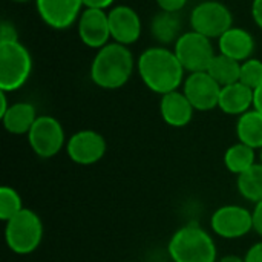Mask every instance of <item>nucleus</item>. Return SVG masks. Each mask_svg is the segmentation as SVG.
<instances>
[{
    "label": "nucleus",
    "instance_id": "1",
    "mask_svg": "<svg viewBox=\"0 0 262 262\" xmlns=\"http://www.w3.org/2000/svg\"><path fill=\"white\" fill-rule=\"evenodd\" d=\"M137 69L143 83L160 95L178 91L184 81V68L175 52L164 46L146 49L138 57Z\"/></svg>",
    "mask_w": 262,
    "mask_h": 262
},
{
    "label": "nucleus",
    "instance_id": "2",
    "mask_svg": "<svg viewBox=\"0 0 262 262\" xmlns=\"http://www.w3.org/2000/svg\"><path fill=\"white\" fill-rule=\"evenodd\" d=\"M134 66L135 60L130 49L112 41L98 49L94 57L91 64V80L101 89H120L132 77Z\"/></svg>",
    "mask_w": 262,
    "mask_h": 262
},
{
    "label": "nucleus",
    "instance_id": "3",
    "mask_svg": "<svg viewBox=\"0 0 262 262\" xmlns=\"http://www.w3.org/2000/svg\"><path fill=\"white\" fill-rule=\"evenodd\" d=\"M173 262H216V246L213 238L198 224L178 229L167 246Z\"/></svg>",
    "mask_w": 262,
    "mask_h": 262
},
{
    "label": "nucleus",
    "instance_id": "4",
    "mask_svg": "<svg viewBox=\"0 0 262 262\" xmlns=\"http://www.w3.org/2000/svg\"><path fill=\"white\" fill-rule=\"evenodd\" d=\"M43 239V223L40 216L31 210L23 209L14 218L6 221L5 241L8 249L15 255L34 253Z\"/></svg>",
    "mask_w": 262,
    "mask_h": 262
},
{
    "label": "nucleus",
    "instance_id": "5",
    "mask_svg": "<svg viewBox=\"0 0 262 262\" xmlns=\"http://www.w3.org/2000/svg\"><path fill=\"white\" fill-rule=\"evenodd\" d=\"M31 71V54L20 41L0 43V91L14 92L23 88Z\"/></svg>",
    "mask_w": 262,
    "mask_h": 262
},
{
    "label": "nucleus",
    "instance_id": "6",
    "mask_svg": "<svg viewBox=\"0 0 262 262\" xmlns=\"http://www.w3.org/2000/svg\"><path fill=\"white\" fill-rule=\"evenodd\" d=\"M175 55L187 72H207L215 58V49L209 37L189 31L184 32L175 43Z\"/></svg>",
    "mask_w": 262,
    "mask_h": 262
},
{
    "label": "nucleus",
    "instance_id": "7",
    "mask_svg": "<svg viewBox=\"0 0 262 262\" xmlns=\"http://www.w3.org/2000/svg\"><path fill=\"white\" fill-rule=\"evenodd\" d=\"M233 26V17L230 9L216 0H207L198 3L190 12V28L206 37L220 38L226 31Z\"/></svg>",
    "mask_w": 262,
    "mask_h": 262
},
{
    "label": "nucleus",
    "instance_id": "8",
    "mask_svg": "<svg viewBox=\"0 0 262 262\" xmlns=\"http://www.w3.org/2000/svg\"><path fill=\"white\" fill-rule=\"evenodd\" d=\"M28 141L37 157L52 158L64 146L63 126L51 115H40L28 134Z\"/></svg>",
    "mask_w": 262,
    "mask_h": 262
},
{
    "label": "nucleus",
    "instance_id": "9",
    "mask_svg": "<svg viewBox=\"0 0 262 262\" xmlns=\"http://www.w3.org/2000/svg\"><path fill=\"white\" fill-rule=\"evenodd\" d=\"M212 230L224 239H238L253 230V212L243 206H223L210 218Z\"/></svg>",
    "mask_w": 262,
    "mask_h": 262
},
{
    "label": "nucleus",
    "instance_id": "10",
    "mask_svg": "<svg viewBox=\"0 0 262 262\" xmlns=\"http://www.w3.org/2000/svg\"><path fill=\"white\" fill-rule=\"evenodd\" d=\"M66 154L75 164L92 166L104 157L106 140L95 130H78L68 140Z\"/></svg>",
    "mask_w": 262,
    "mask_h": 262
},
{
    "label": "nucleus",
    "instance_id": "11",
    "mask_svg": "<svg viewBox=\"0 0 262 262\" xmlns=\"http://www.w3.org/2000/svg\"><path fill=\"white\" fill-rule=\"evenodd\" d=\"M184 95L189 98L195 111H212L218 107L221 86L209 72H192L184 80Z\"/></svg>",
    "mask_w": 262,
    "mask_h": 262
},
{
    "label": "nucleus",
    "instance_id": "12",
    "mask_svg": "<svg viewBox=\"0 0 262 262\" xmlns=\"http://www.w3.org/2000/svg\"><path fill=\"white\" fill-rule=\"evenodd\" d=\"M40 18L52 29H68L81 15L83 0H35Z\"/></svg>",
    "mask_w": 262,
    "mask_h": 262
},
{
    "label": "nucleus",
    "instance_id": "13",
    "mask_svg": "<svg viewBox=\"0 0 262 262\" xmlns=\"http://www.w3.org/2000/svg\"><path fill=\"white\" fill-rule=\"evenodd\" d=\"M111 37L115 43L129 46L134 45L141 35V18L138 12L127 6L120 5L107 12Z\"/></svg>",
    "mask_w": 262,
    "mask_h": 262
},
{
    "label": "nucleus",
    "instance_id": "14",
    "mask_svg": "<svg viewBox=\"0 0 262 262\" xmlns=\"http://www.w3.org/2000/svg\"><path fill=\"white\" fill-rule=\"evenodd\" d=\"M78 37L89 48L101 49L106 46L111 38L107 12L86 8L78 18Z\"/></svg>",
    "mask_w": 262,
    "mask_h": 262
},
{
    "label": "nucleus",
    "instance_id": "15",
    "mask_svg": "<svg viewBox=\"0 0 262 262\" xmlns=\"http://www.w3.org/2000/svg\"><path fill=\"white\" fill-rule=\"evenodd\" d=\"M195 107L184 95V92L173 91L166 95H161L160 114L166 124L172 127H184L192 121Z\"/></svg>",
    "mask_w": 262,
    "mask_h": 262
},
{
    "label": "nucleus",
    "instance_id": "16",
    "mask_svg": "<svg viewBox=\"0 0 262 262\" xmlns=\"http://www.w3.org/2000/svg\"><path fill=\"white\" fill-rule=\"evenodd\" d=\"M220 52L243 63L249 58H252V54L255 51V38L253 35L243 29L232 26L229 31H226L220 38Z\"/></svg>",
    "mask_w": 262,
    "mask_h": 262
},
{
    "label": "nucleus",
    "instance_id": "17",
    "mask_svg": "<svg viewBox=\"0 0 262 262\" xmlns=\"http://www.w3.org/2000/svg\"><path fill=\"white\" fill-rule=\"evenodd\" d=\"M253 106V89L236 81L221 88L218 107L227 115H243Z\"/></svg>",
    "mask_w": 262,
    "mask_h": 262
},
{
    "label": "nucleus",
    "instance_id": "18",
    "mask_svg": "<svg viewBox=\"0 0 262 262\" xmlns=\"http://www.w3.org/2000/svg\"><path fill=\"white\" fill-rule=\"evenodd\" d=\"M37 111L31 103L20 101L9 106L6 114L2 117L3 127L12 135H28L37 120Z\"/></svg>",
    "mask_w": 262,
    "mask_h": 262
},
{
    "label": "nucleus",
    "instance_id": "19",
    "mask_svg": "<svg viewBox=\"0 0 262 262\" xmlns=\"http://www.w3.org/2000/svg\"><path fill=\"white\" fill-rule=\"evenodd\" d=\"M150 34L161 46L175 45L181 34V18L178 12L160 11L150 21Z\"/></svg>",
    "mask_w": 262,
    "mask_h": 262
},
{
    "label": "nucleus",
    "instance_id": "20",
    "mask_svg": "<svg viewBox=\"0 0 262 262\" xmlns=\"http://www.w3.org/2000/svg\"><path fill=\"white\" fill-rule=\"evenodd\" d=\"M236 135L239 143L252 149H262V114L252 109L243 114L236 123Z\"/></svg>",
    "mask_w": 262,
    "mask_h": 262
},
{
    "label": "nucleus",
    "instance_id": "21",
    "mask_svg": "<svg viewBox=\"0 0 262 262\" xmlns=\"http://www.w3.org/2000/svg\"><path fill=\"white\" fill-rule=\"evenodd\" d=\"M207 72L223 88V86L233 84V83L239 81L241 63L220 52V54L215 55V58L210 63Z\"/></svg>",
    "mask_w": 262,
    "mask_h": 262
},
{
    "label": "nucleus",
    "instance_id": "22",
    "mask_svg": "<svg viewBox=\"0 0 262 262\" xmlns=\"http://www.w3.org/2000/svg\"><path fill=\"white\" fill-rule=\"evenodd\" d=\"M224 164L229 172L235 175H241L256 164V152L247 144L236 143L226 150Z\"/></svg>",
    "mask_w": 262,
    "mask_h": 262
},
{
    "label": "nucleus",
    "instance_id": "23",
    "mask_svg": "<svg viewBox=\"0 0 262 262\" xmlns=\"http://www.w3.org/2000/svg\"><path fill=\"white\" fill-rule=\"evenodd\" d=\"M236 187L241 196L250 203H261L262 201V164L256 163L244 173L238 175Z\"/></svg>",
    "mask_w": 262,
    "mask_h": 262
},
{
    "label": "nucleus",
    "instance_id": "24",
    "mask_svg": "<svg viewBox=\"0 0 262 262\" xmlns=\"http://www.w3.org/2000/svg\"><path fill=\"white\" fill-rule=\"evenodd\" d=\"M23 209L25 207L18 192L12 187L3 186L0 189V220L6 223L17 213H20Z\"/></svg>",
    "mask_w": 262,
    "mask_h": 262
},
{
    "label": "nucleus",
    "instance_id": "25",
    "mask_svg": "<svg viewBox=\"0 0 262 262\" xmlns=\"http://www.w3.org/2000/svg\"><path fill=\"white\" fill-rule=\"evenodd\" d=\"M239 81L250 89H256L262 83V61L258 58H249L241 63Z\"/></svg>",
    "mask_w": 262,
    "mask_h": 262
},
{
    "label": "nucleus",
    "instance_id": "26",
    "mask_svg": "<svg viewBox=\"0 0 262 262\" xmlns=\"http://www.w3.org/2000/svg\"><path fill=\"white\" fill-rule=\"evenodd\" d=\"M9 41H18V32L14 23L3 20L0 26V43H9Z\"/></svg>",
    "mask_w": 262,
    "mask_h": 262
},
{
    "label": "nucleus",
    "instance_id": "27",
    "mask_svg": "<svg viewBox=\"0 0 262 262\" xmlns=\"http://www.w3.org/2000/svg\"><path fill=\"white\" fill-rule=\"evenodd\" d=\"M187 0H157V5L161 11L167 12H178L186 6Z\"/></svg>",
    "mask_w": 262,
    "mask_h": 262
},
{
    "label": "nucleus",
    "instance_id": "28",
    "mask_svg": "<svg viewBox=\"0 0 262 262\" xmlns=\"http://www.w3.org/2000/svg\"><path fill=\"white\" fill-rule=\"evenodd\" d=\"M244 262H262V241L253 244L247 250V253L244 256Z\"/></svg>",
    "mask_w": 262,
    "mask_h": 262
},
{
    "label": "nucleus",
    "instance_id": "29",
    "mask_svg": "<svg viewBox=\"0 0 262 262\" xmlns=\"http://www.w3.org/2000/svg\"><path fill=\"white\" fill-rule=\"evenodd\" d=\"M253 230L262 238V201L256 204L253 210Z\"/></svg>",
    "mask_w": 262,
    "mask_h": 262
},
{
    "label": "nucleus",
    "instance_id": "30",
    "mask_svg": "<svg viewBox=\"0 0 262 262\" xmlns=\"http://www.w3.org/2000/svg\"><path fill=\"white\" fill-rule=\"evenodd\" d=\"M115 0H83L84 8H91V9H103L106 11Z\"/></svg>",
    "mask_w": 262,
    "mask_h": 262
},
{
    "label": "nucleus",
    "instance_id": "31",
    "mask_svg": "<svg viewBox=\"0 0 262 262\" xmlns=\"http://www.w3.org/2000/svg\"><path fill=\"white\" fill-rule=\"evenodd\" d=\"M252 17L255 23L262 29V0H253L252 3Z\"/></svg>",
    "mask_w": 262,
    "mask_h": 262
},
{
    "label": "nucleus",
    "instance_id": "32",
    "mask_svg": "<svg viewBox=\"0 0 262 262\" xmlns=\"http://www.w3.org/2000/svg\"><path fill=\"white\" fill-rule=\"evenodd\" d=\"M253 109L262 114V83L253 91Z\"/></svg>",
    "mask_w": 262,
    "mask_h": 262
},
{
    "label": "nucleus",
    "instance_id": "33",
    "mask_svg": "<svg viewBox=\"0 0 262 262\" xmlns=\"http://www.w3.org/2000/svg\"><path fill=\"white\" fill-rule=\"evenodd\" d=\"M8 109H9V104H8L6 92L5 91H0V118L6 114Z\"/></svg>",
    "mask_w": 262,
    "mask_h": 262
},
{
    "label": "nucleus",
    "instance_id": "34",
    "mask_svg": "<svg viewBox=\"0 0 262 262\" xmlns=\"http://www.w3.org/2000/svg\"><path fill=\"white\" fill-rule=\"evenodd\" d=\"M216 262H244V258H239L236 255H227V256H223L221 259H218Z\"/></svg>",
    "mask_w": 262,
    "mask_h": 262
},
{
    "label": "nucleus",
    "instance_id": "35",
    "mask_svg": "<svg viewBox=\"0 0 262 262\" xmlns=\"http://www.w3.org/2000/svg\"><path fill=\"white\" fill-rule=\"evenodd\" d=\"M12 2H18V3H25V2H29V0H12Z\"/></svg>",
    "mask_w": 262,
    "mask_h": 262
},
{
    "label": "nucleus",
    "instance_id": "36",
    "mask_svg": "<svg viewBox=\"0 0 262 262\" xmlns=\"http://www.w3.org/2000/svg\"><path fill=\"white\" fill-rule=\"evenodd\" d=\"M261 164H262V149H261Z\"/></svg>",
    "mask_w": 262,
    "mask_h": 262
}]
</instances>
